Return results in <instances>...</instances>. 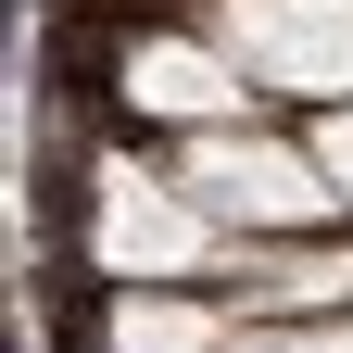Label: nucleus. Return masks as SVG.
<instances>
[{"mask_svg":"<svg viewBox=\"0 0 353 353\" xmlns=\"http://www.w3.org/2000/svg\"><path fill=\"white\" fill-rule=\"evenodd\" d=\"M176 176L202 190V214H214L228 240H303V228H328V214H341V190H328L316 139L278 152V139H240V126H190Z\"/></svg>","mask_w":353,"mask_h":353,"instance_id":"f257e3e1","label":"nucleus"},{"mask_svg":"<svg viewBox=\"0 0 353 353\" xmlns=\"http://www.w3.org/2000/svg\"><path fill=\"white\" fill-rule=\"evenodd\" d=\"M214 38L240 51L252 88H290V101L353 88V0H214Z\"/></svg>","mask_w":353,"mask_h":353,"instance_id":"f03ea898","label":"nucleus"},{"mask_svg":"<svg viewBox=\"0 0 353 353\" xmlns=\"http://www.w3.org/2000/svg\"><path fill=\"white\" fill-rule=\"evenodd\" d=\"M126 114H139V126H228L240 114V51H228V38H126Z\"/></svg>","mask_w":353,"mask_h":353,"instance_id":"7ed1b4c3","label":"nucleus"},{"mask_svg":"<svg viewBox=\"0 0 353 353\" xmlns=\"http://www.w3.org/2000/svg\"><path fill=\"white\" fill-rule=\"evenodd\" d=\"M228 353H353V316H290V328H228Z\"/></svg>","mask_w":353,"mask_h":353,"instance_id":"20e7f679","label":"nucleus"},{"mask_svg":"<svg viewBox=\"0 0 353 353\" xmlns=\"http://www.w3.org/2000/svg\"><path fill=\"white\" fill-rule=\"evenodd\" d=\"M316 164H328V190H341V214H353V114L316 126Z\"/></svg>","mask_w":353,"mask_h":353,"instance_id":"39448f33","label":"nucleus"}]
</instances>
